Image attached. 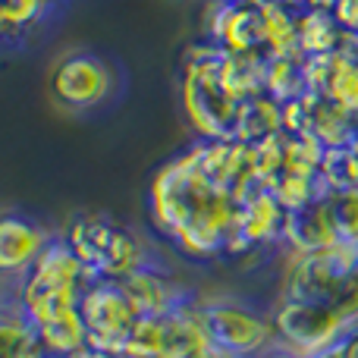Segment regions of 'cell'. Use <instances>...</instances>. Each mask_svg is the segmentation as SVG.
Returning <instances> with one entry per match:
<instances>
[{"mask_svg": "<svg viewBox=\"0 0 358 358\" xmlns=\"http://www.w3.org/2000/svg\"><path fill=\"white\" fill-rule=\"evenodd\" d=\"M148 208L161 233H167L173 245L192 258L227 255L233 245L239 201L201 176L195 148L182 151L155 173Z\"/></svg>", "mask_w": 358, "mask_h": 358, "instance_id": "1", "label": "cell"}, {"mask_svg": "<svg viewBox=\"0 0 358 358\" xmlns=\"http://www.w3.org/2000/svg\"><path fill=\"white\" fill-rule=\"evenodd\" d=\"M92 283L85 264L76 258V252L63 239H54L44 255L19 277L16 302L35 327H44L50 321H60L79 311L82 292Z\"/></svg>", "mask_w": 358, "mask_h": 358, "instance_id": "2", "label": "cell"}, {"mask_svg": "<svg viewBox=\"0 0 358 358\" xmlns=\"http://www.w3.org/2000/svg\"><path fill=\"white\" fill-rule=\"evenodd\" d=\"M63 242L85 264L92 280H126L138 267L151 264L145 242L129 227H120L104 214H79L69 220Z\"/></svg>", "mask_w": 358, "mask_h": 358, "instance_id": "3", "label": "cell"}, {"mask_svg": "<svg viewBox=\"0 0 358 358\" xmlns=\"http://www.w3.org/2000/svg\"><path fill=\"white\" fill-rule=\"evenodd\" d=\"M220 48L201 44L182 66V110L204 142H227L236 132L239 101L220 82Z\"/></svg>", "mask_w": 358, "mask_h": 358, "instance_id": "4", "label": "cell"}, {"mask_svg": "<svg viewBox=\"0 0 358 358\" xmlns=\"http://www.w3.org/2000/svg\"><path fill=\"white\" fill-rule=\"evenodd\" d=\"M79 311L88 330V349H94V352L107 358H123L132 330L142 321L138 308L126 296L123 283H117V280H92L85 286V292H82Z\"/></svg>", "mask_w": 358, "mask_h": 358, "instance_id": "5", "label": "cell"}, {"mask_svg": "<svg viewBox=\"0 0 358 358\" xmlns=\"http://www.w3.org/2000/svg\"><path fill=\"white\" fill-rule=\"evenodd\" d=\"M277 343L302 355H321L343 340L355 324H349L330 302L315 299H289L283 296L271 315Z\"/></svg>", "mask_w": 358, "mask_h": 358, "instance_id": "6", "label": "cell"}, {"mask_svg": "<svg viewBox=\"0 0 358 358\" xmlns=\"http://www.w3.org/2000/svg\"><path fill=\"white\" fill-rule=\"evenodd\" d=\"M113 92V73L104 57L92 50H69L50 69V98L73 113L101 107Z\"/></svg>", "mask_w": 358, "mask_h": 358, "instance_id": "7", "label": "cell"}, {"mask_svg": "<svg viewBox=\"0 0 358 358\" xmlns=\"http://www.w3.org/2000/svg\"><path fill=\"white\" fill-rule=\"evenodd\" d=\"M204 321L214 349L229 358H261L277 346V330L271 317L245 308L242 302H210L204 305Z\"/></svg>", "mask_w": 358, "mask_h": 358, "instance_id": "8", "label": "cell"}, {"mask_svg": "<svg viewBox=\"0 0 358 358\" xmlns=\"http://www.w3.org/2000/svg\"><path fill=\"white\" fill-rule=\"evenodd\" d=\"M358 267V245L352 242H336L324 252L292 255L283 280V296L289 299H315L330 302L340 283Z\"/></svg>", "mask_w": 358, "mask_h": 358, "instance_id": "9", "label": "cell"}, {"mask_svg": "<svg viewBox=\"0 0 358 358\" xmlns=\"http://www.w3.org/2000/svg\"><path fill=\"white\" fill-rule=\"evenodd\" d=\"M289 210L277 201L267 185H258L248 198L239 201V214H236V236L227 255H248L261 245L271 242H283V227Z\"/></svg>", "mask_w": 358, "mask_h": 358, "instance_id": "10", "label": "cell"}, {"mask_svg": "<svg viewBox=\"0 0 358 358\" xmlns=\"http://www.w3.org/2000/svg\"><path fill=\"white\" fill-rule=\"evenodd\" d=\"M208 41L220 50H267L264 10L242 0H214Z\"/></svg>", "mask_w": 358, "mask_h": 358, "instance_id": "11", "label": "cell"}, {"mask_svg": "<svg viewBox=\"0 0 358 358\" xmlns=\"http://www.w3.org/2000/svg\"><path fill=\"white\" fill-rule=\"evenodd\" d=\"M126 289V296L132 299V305L138 308L142 317H164L170 311L182 308L185 302H195L189 289L176 283L170 273H164L161 267L145 264L136 273H129L126 280H120Z\"/></svg>", "mask_w": 358, "mask_h": 358, "instance_id": "12", "label": "cell"}, {"mask_svg": "<svg viewBox=\"0 0 358 358\" xmlns=\"http://www.w3.org/2000/svg\"><path fill=\"white\" fill-rule=\"evenodd\" d=\"M50 236L31 217L6 214L0 220V271L6 277H22L50 245Z\"/></svg>", "mask_w": 358, "mask_h": 358, "instance_id": "13", "label": "cell"}, {"mask_svg": "<svg viewBox=\"0 0 358 358\" xmlns=\"http://www.w3.org/2000/svg\"><path fill=\"white\" fill-rule=\"evenodd\" d=\"M214 349L204 321V305L185 302L161 317V358H204Z\"/></svg>", "mask_w": 358, "mask_h": 358, "instance_id": "14", "label": "cell"}, {"mask_svg": "<svg viewBox=\"0 0 358 358\" xmlns=\"http://www.w3.org/2000/svg\"><path fill=\"white\" fill-rule=\"evenodd\" d=\"M283 242L289 245L292 255H311V252H324V248L336 245V229H334V217L327 210V195L317 198L315 204L302 210H292L286 217L283 227Z\"/></svg>", "mask_w": 358, "mask_h": 358, "instance_id": "15", "label": "cell"}, {"mask_svg": "<svg viewBox=\"0 0 358 358\" xmlns=\"http://www.w3.org/2000/svg\"><path fill=\"white\" fill-rule=\"evenodd\" d=\"M220 82L236 101L267 92V50H223Z\"/></svg>", "mask_w": 358, "mask_h": 358, "instance_id": "16", "label": "cell"}, {"mask_svg": "<svg viewBox=\"0 0 358 358\" xmlns=\"http://www.w3.org/2000/svg\"><path fill=\"white\" fill-rule=\"evenodd\" d=\"M283 132V104L271 94H255V98L242 101L239 113H236V142L258 145L264 138H273Z\"/></svg>", "mask_w": 358, "mask_h": 358, "instance_id": "17", "label": "cell"}, {"mask_svg": "<svg viewBox=\"0 0 358 358\" xmlns=\"http://www.w3.org/2000/svg\"><path fill=\"white\" fill-rule=\"evenodd\" d=\"M267 94L289 104L308 94V57L302 50L267 54Z\"/></svg>", "mask_w": 358, "mask_h": 358, "instance_id": "18", "label": "cell"}, {"mask_svg": "<svg viewBox=\"0 0 358 358\" xmlns=\"http://www.w3.org/2000/svg\"><path fill=\"white\" fill-rule=\"evenodd\" d=\"M352 38L340 29L330 10H299V50L305 57H324L343 50Z\"/></svg>", "mask_w": 358, "mask_h": 358, "instance_id": "19", "label": "cell"}, {"mask_svg": "<svg viewBox=\"0 0 358 358\" xmlns=\"http://www.w3.org/2000/svg\"><path fill=\"white\" fill-rule=\"evenodd\" d=\"M60 0H0V29L3 38H25L35 25L44 22V16L57 10Z\"/></svg>", "mask_w": 358, "mask_h": 358, "instance_id": "20", "label": "cell"}, {"mask_svg": "<svg viewBox=\"0 0 358 358\" xmlns=\"http://www.w3.org/2000/svg\"><path fill=\"white\" fill-rule=\"evenodd\" d=\"M267 189L277 195V201L283 204L286 210H302V208H308V204H315L317 198H324L327 195V189H324V182H321V176H311V173H280L277 179H273Z\"/></svg>", "mask_w": 358, "mask_h": 358, "instance_id": "21", "label": "cell"}, {"mask_svg": "<svg viewBox=\"0 0 358 358\" xmlns=\"http://www.w3.org/2000/svg\"><path fill=\"white\" fill-rule=\"evenodd\" d=\"M327 98H334L340 107H346L349 113L358 117V50H355V38L336 54V66H334V79H330V88H327Z\"/></svg>", "mask_w": 358, "mask_h": 358, "instance_id": "22", "label": "cell"}, {"mask_svg": "<svg viewBox=\"0 0 358 358\" xmlns=\"http://www.w3.org/2000/svg\"><path fill=\"white\" fill-rule=\"evenodd\" d=\"M327 210L334 217L336 239L358 245V185L355 189L327 192Z\"/></svg>", "mask_w": 358, "mask_h": 358, "instance_id": "23", "label": "cell"}, {"mask_svg": "<svg viewBox=\"0 0 358 358\" xmlns=\"http://www.w3.org/2000/svg\"><path fill=\"white\" fill-rule=\"evenodd\" d=\"M330 13L349 38H358V0H336Z\"/></svg>", "mask_w": 358, "mask_h": 358, "instance_id": "24", "label": "cell"}, {"mask_svg": "<svg viewBox=\"0 0 358 358\" xmlns=\"http://www.w3.org/2000/svg\"><path fill=\"white\" fill-rule=\"evenodd\" d=\"M292 10H330L336 0H286Z\"/></svg>", "mask_w": 358, "mask_h": 358, "instance_id": "25", "label": "cell"}, {"mask_svg": "<svg viewBox=\"0 0 358 358\" xmlns=\"http://www.w3.org/2000/svg\"><path fill=\"white\" fill-rule=\"evenodd\" d=\"M261 358H311V355L292 352V349H286V346H280V343H277V346H273V349H267V352L261 355Z\"/></svg>", "mask_w": 358, "mask_h": 358, "instance_id": "26", "label": "cell"}, {"mask_svg": "<svg viewBox=\"0 0 358 358\" xmlns=\"http://www.w3.org/2000/svg\"><path fill=\"white\" fill-rule=\"evenodd\" d=\"M242 3H252L258 10H267V6H277V3H286V0H242Z\"/></svg>", "mask_w": 358, "mask_h": 358, "instance_id": "27", "label": "cell"}, {"mask_svg": "<svg viewBox=\"0 0 358 358\" xmlns=\"http://www.w3.org/2000/svg\"><path fill=\"white\" fill-rule=\"evenodd\" d=\"M204 358H229V355H227V352H220V349H210V352L204 355Z\"/></svg>", "mask_w": 358, "mask_h": 358, "instance_id": "28", "label": "cell"}, {"mask_svg": "<svg viewBox=\"0 0 358 358\" xmlns=\"http://www.w3.org/2000/svg\"><path fill=\"white\" fill-rule=\"evenodd\" d=\"M355 50H358V38H355Z\"/></svg>", "mask_w": 358, "mask_h": 358, "instance_id": "29", "label": "cell"}]
</instances>
